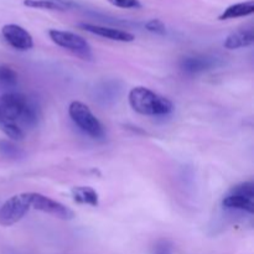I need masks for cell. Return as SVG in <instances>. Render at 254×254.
Listing matches in <instances>:
<instances>
[{
	"label": "cell",
	"mask_w": 254,
	"mask_h": 254,
	"mask_svg": "<svg viewBox=\"0 0 254 254\" xmlns=\"http://www.w3.org/2000/svg\"><path fill=\"white\" fill-rule=\"evenodd\" d=\"M0 119L16 123L20 128H32L40 119V108L31 98L21 93L0 97Z\"/></svg>",
	"instance_id": "obj_1"
},
{
	"label": "cell",
	"mask_w": 254,
	"mask_h": 254,
	"mask_svg": "<svg viewBox=\"0 0 254 254\" xmlns=\"http://www.w3.org/2000/svg\"><path fill=\"white\" fill-rule=\"evenodd\" d=\"M128 99L131 108L143 116H166L174 109L171 101L146 87L131 88Z\"/></svg>",
	"instance_id": "obj_2"
},
{
	"label": "cell",
	"mask_w": 254,
	"mask_h": 254,
	"mask_svg": "<svg viewBox=\"0 0 254 254\" xmlns=\"http://www.w3.org/2000/svg\"><path fill=\"white\" fill-rule=\"evenodd\" d=\"M68 114L72 122L81 129L83 133L91 138L99 139L104 136V128L99 119L92 113L88 106L79 101H74L69 104Z\"/></svg>",
	"instance_id": "obj_3"
},
{
	"label": "cell",
	"mask_w": 254,
	"mask_h": 254,
	"mask_svg": "<svg viewBox=\"0 0 254 254\" xmlns=\"http://www.w3.org/2000/svg\"><path fill=\"white\" fill-rule=\"evenodd\" d=\"M50 39L59 46L68 50L76 56L81 57L82 60L91 61L93 59V52H92L91 45L87 42L86 39H83L79 35L74 34L71 31H64V30L52 29L49 31Z\"/></svg>",
	"instance_id": "obj_4"
},
{
	"label": "cell",
	"mask_w": 254,
	"mask_h": 254,
	"mask_svg": "<svg viewBox=\"0 0 254 254\" xmlns=\"http://www.w3.org/2000/svg\"><path fill=\"white\" fill-rule=\"evenodd\" d=\"M25 195L29 201L30 208H35V210L41 211V212L49 213V215L60 218V220L68 221L74 217V213L71 208L66 207L59 201L52 200V198L47 197L42 193L26 192Z\"/></svg>",
	"instance_id": "obj_5"
},
{
	"label": "cell",
	"mask_w": 254,
	"mask_h": 254,
	"mask_svg": "<svg viewBox=\"0 0 254 254\" xmlns=\"http://www.w3.org/2000/svg\"><path fill=\"white\" fill-rule=\"evenodd\" d=\"M30 205L25 193L15 195L5 201L0 207V226L9 227L22 220L29 212Z\"/></svg>",
	"instance_id": "obj_6"
},
{
	"label": "cell",
	"mask_w": 254,
	"mask_h": 254,
	"mask_svg": "<svg viewBox=\"0 0 254 254\" xmlns=\"http://www.w3.org/2000/svg\"><path fill=\"white\" fill-rule=\"evenodd\" d=\"M1 34L5 41L19 51H27L34 46V40L30 32L16 24H7L2 26Z\"/></svg>",
	"instance_id": "obj_7"
},
{
	"label": "cell",
	"mask_w": 254,
	"mask_h": 254,
	"mask_svg": "<svg viewBox=\"0 0 254 254\" xmlns=\"http://www.w3.org/2000/svg\"><path fill=\"white\" fill-rule=\"evenodd\" d=\"M79 27H82L86 31L91 32V34L97 35V36L104 37V39L112 40V41H119V42H131L134 41V35L128 31L119 29H113V27L108 26H101V25L94 24H81Z\"/></svg>",
	"instance_id": "obj_8"
},
{
	"label": "cell",
	"mask_w": 254,
	"mask_h": 254,
	"mask_svg": "<svg viewBox=\"0 0 254 254\" xmlns=\"http://www.w3.org/2000/svg\"><path fill=\"white\" fill-rule=\"evenodd\" d=\"M217 66V59L210 56H186L180 61V67L184 72L190 74L212 69Z\"/></svg>",
	"instance_id": "obj_9"
},
{
	"label": "cell",
	"mask_w": 254,
	"mask_h": 254,
	"mask_svg": "<svg viewBox=\"0 0 254 254\" xmlns=\"http://www.w3.org/2000/svg\"><path fill=\"white\" fill-rule=\"evenodd\" d=\"M254 44V29L252 26L242 27L231 32L226 37L223 46L228 50H237L242 47H248Z\"/></svg>",
	"instance_id": "obj_10"
},
{
	"label": "cell",
	"mask_w": 254,
	"mask_h": 254,
	"mask_svg": "<svg viewBox=\"0 0 254 254\" xmlns=\"http://www.w3.org/2000/svg\"><path fill=\"white\" fill-rule=\"evenodd\" d=\"M222 206L226 208H230V210H240L246 211L248 213H254V197L230 192L223 197Z\"/></svg>",
	"instance_id": "obj_11"
},
{
	"label": "cell",
	"mask_w": 254,
	"mask_h": 254,
	"mask_svg": "<svg viewBox=\"0 0 254 254\" xmlns=\"http://www.w3.org/2000/svg\"><path fill=\"white\" fill-rule=\"evenodd\" d=\"M71 195L77 203L89 205L97 207L99 203V195L91 186H74L71 190Z\"/></svg>",
	"instance_id": "obj_12"
},
{
	"label": "cell",
	"mask_w": 254,
	"mask_h": 254,
	"mask_svg": "<svg viewBox=\"0 0 254 254\" xmlns=\"http://www.w3.org/2000/svg\"><path fill=\"white\" fill-rule=\"evenodd\" d=\"M254 12V1L248 0V1L237 2L231 6H228L222 14L220 15V20H231L237 19V17H245L248 15H252Z\"/></svg>",
	"instance_id": "obj_13"
},
{
	"label": "cell",
	"mask_w": 254,
	"mask_h": 254,
	"mask_svg": "<svg viewBox=\"0 0 254 254\" xmlns=\"http://www.w3.org/2000/svg\"><path fill=\"white\" fill-rule=\"evenodd\" d=\"M25 6L34 7V9H44V10H56V11H66L69 7L61 4L55 0H24Z\"/></svg>",
	"instance_id": "obj_14"
},
{
	"label": "cell",
	"mask_w": 254,
	"mask_h": 254,
	"mask_svg": "<svg viewBox=\"0 0 254 254\" xmlns=\"http://www.w3.org/2000/svg\"><path fill=\"white\" fill-rule=\"evenodd\" d=\"M0 130L11 138L12 140H21L24 138V130L17 126L16 123L12 122L5 121V119H0Z\"/></svg>",
	"instance_id": "obj_15"
},
{
	"label": "cell",
	"mask_w": 254,
	"mask_h": 254,
	"mask_svg": "<svg viewBox=\"0 0 254 254\" xmlns=\"http://www.w3.org/2000/svg\"><path fill=\"white\" fill-rule=\"evenodd\" d=\"M0 154L9 159H19L24 156V151L9 140H0Z\"/></svg>",
	"instance_id": "obj_16"
},
{
	"label": "cell",
	"mask_w": 254,
	"mask_h": 254,
	"mask_svg": "<svg viewBox=\"0 0 254 254\" xmlns=\"http://www.w3.org/2000/svg\"><path fill=\"white\" fill-rule=\"evenodd\" d=\"M0 82L5 86H15L17 83V73L9 66H0Z\"/></svg>",
	"instance_id": "obj_17"
},
{
	"label": "cell",
	"mask_w": 254,
	"mask_h": 254,
	"mask_svg": "<svg viewBox=\"0 0 254 254\" xmlns=\"http://www.w3.org/2000/svg\"><path fill=\"white\" fill-rule=\"evenodd\" d=\"M230 192L240 193V195L250 196V197H254V184L253 181H247V183H242L240 185L235 186Z\"/></svg>",
	"instance_id": "obj_18"
},
{
	"label": "cell",
	"mask_w": 254,
	"mask_h": 254,
	"mask_svg": "<svg viewBox=\"0 0 254 254\" xmlns=\"http://www.w3.org/2000/svg\"><path fill=\"white\" fill-rule=\"evenodd\" d=\"M145 29L148 30V31L153 32V34L164 35L166 32L165 24H164V22L159 19L149 20V21L145 24Z\"/></svg>",
	"instance_id": "obj_19"
},
{
	"label": "cell",
	"mask_w": 254,
	"mask_h": 254,
	"mask_svg": "<svg viewBox=\"0 0 254 254\" xmlns=\"http://www.w3.org/2000/svg\"><path fill=\"white\" fill-rule=\"evenodd\" d=\"M109 4L121 9H140L141 2L139 0H108Z\"/></svg>",
	"instance_id": "obj_20"
},
{
	"label": "cell",
	"mask_w": 254,
	"mask_h": 254,
	"mask_svg": "<svg viewBox=\"0 0 254 254\" xmlns=\"http://www.w3.org/2000/svg\"><path fill=\"white\" fill-rule=\"evenodd\" d=\"M153 254H171V245L168 241H160L155 246Z\"/></svg>",
	"instance_id": "obj_21"
}]
</instances>
